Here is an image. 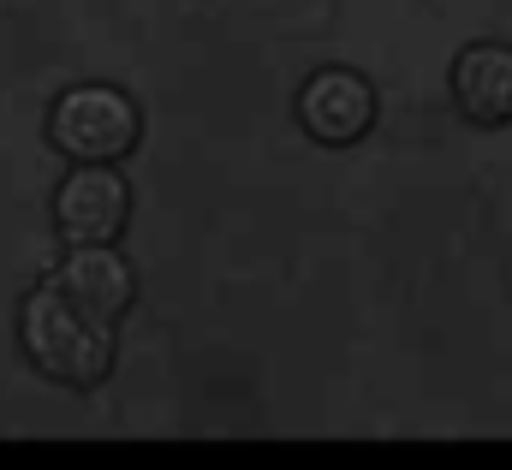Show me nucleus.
Listing matches in <instances>:
<instances>
[{"label":"nucleus","mask_w":512,"mask_h":470,"mask_svg":"<svg viewBox=\"0 0 512 470\" xmlns=\"http://www.w3.org/2000/svg\"><path fill=\"white\" fill-rule=\"evenodd\" d=\"M60 292L78 298L90 316L120 322L131 310V298H137V274L114 244H72L66 262H60Z\"/></svg>","instance_id":"obj_5"},{"label":"nucleus","mask_w":512,"mask_h":470,"mask_svg":"<svg viewBox=\"0 0 512 470\" xmlns=\"http://www.w3.org/2000/svg\"><path fill=\"white\" fill-rule=\"evenodd\" d=\"M453 102L471 125H512V42H471L453 60Z\"/></svg>","instance_id":"obj_6"},{"label":"nucleus","mask_w":512,"mask_h":470,"mask_svg":"<svg viewBox=\"0 0 512 470\" xmlns=\"http://www.w3.org/2000/svg\"><path fill=\"white\" fill-rule=\"evenodd\" d=\"M143 137V114L120 84H72L48 108V143L66 161H126Z\"/></svg>","instance_id":"obj_2"},{"label":"nucleus","mask_w":512,"mask_h":470,"mask_svg":"<svg viewBox=\"0 0 512 470\" xmlns=\"http://www.w3.org/2000/svg\"><path fill=\"white\" fill-rule=\"evenodd\" d=\"M298 125L322 149H352L376 125V84L352 66H322L298 90Z\"/></svg>","instance_id":"obj_4"},{"label":"nucleus","mask_w":512,"mask_h":470,"mask_svg":"<svg viewBox=\"0 0 512 470\" xmlns=\"http://www.w3.org/2000/svg\"><path fill=\"white\" fill-rule=\"evenodd\" d=\"M18 346H24V357L48 381H60V387H96L114 369V322L90 316L78 298L60 292V280H48L18 310Z\"/></svg>","instance_id":"obj_1"},{"label":"nucleus","mask_w":512,"mask_h":470,"mask_svg":"<svg viewBox=\"0 0 512 470\" xmlns=\"http://www.w3.org/2000/svg\"><path fill=\"white\" fill-rule=\"evenodd\" d=\"M131 221V185L114 161H78L54 191V227L66 244H114Z\"/></svg>","instance_id":"obj_3"}]
</instances>
